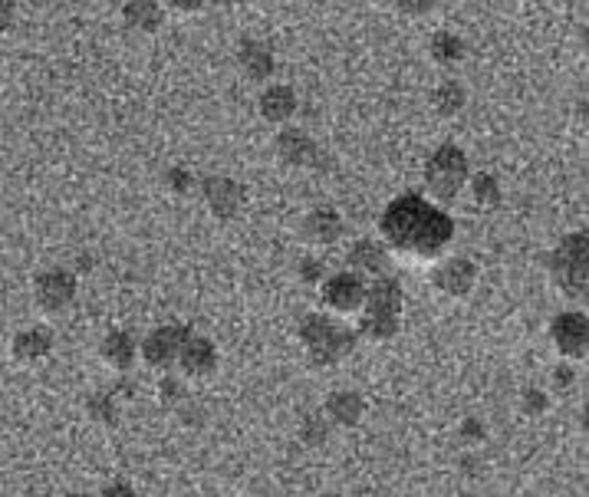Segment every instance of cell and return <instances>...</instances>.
Instances as JSON below:
<instances>
[{
    "label": "cell",
    "mask_w": 589,
    "mask_h": 497,
    "mask_svg": "<svg viewBox=\"0 0 589 497\" xmlns=\"http://www.w3.org/2000/svg\"><path fill=\"white\" fill-rule=\"evenodd\" d=\"M379 228L392 251L415 261H432L455 237V221L422 195H399L385 205Z\"/></svg>",
    "instance_id": "cell-1"
},
{
    "label": "cell",
    "mask_w": 589,
    "mask_h": 497,
    "mask_svg": "<svg viewBox=\"0 0 589 497\" xmlns=\"http://www.w3.org/2000/svg\"><path fill=\"white\" fill-rule=\"evenodd\" d=\"M402 323V287L399 280L379 277L372 290L366 293V316H362L359 330L369 340H392Z\"/></svg>",
    "instance_id": "cell-2"
},
{
    "label": "cell",
    "mask_w": 589,
    "mask_h": 497,
    "mask_svg": "<svg viewBox=\"0 0 589 497\" xmlns=\"http://www.w3.org/2000/svg\"><path fill=\"white\" fill-rule=\"evenodd\" d=\"M300 336H303V346L310 349L313 366L339 363V359L356 349V333L343 330V326L326 320V316H307V320L300 323Z\"/></svg>",
    "instance_id": "cell-3"
},
{
    "label": "cell",
    "mask_w": 589,
    "mask_h": 497,
    "mask_svg": "<svg viewBox=\"0 0 589 497\" xmlns=\"http://www.w3.org/2000/svg\"><path fill=\"white\" fill-rule=\"evenodd\" d=\"M586 257H589V244L586 234L576 231L550 254V274L557 280V287L570 297H586Z\"/></svg>",
    "instance_id": "cell-4"
},
{
    "label": "cell",
    "mask_w": 589,
    "mask_h": 497,
    "mask_svg": "<svg viewBox=\"0 0 589 497\" xmlns=\"http://www.w3.org/2000/svg\"><path fill=\"white\" fill-rule=\"evenodd\" d=\"M468 182V158L458 145H441L425 162V185L438 201H451Z\"/></svg>",
    "instance_id": "cell-5"
},
{
    "label": "cell",
    "mask_w": 589,
    "mask_h": 497,
    "mask_svg": "<svg viewBox=\"0 0 589 497\" xmlns=\"http://www.w3.org/2000/svg\"><path fill=\"white\" fill-rule=\"evenodd\" d=\"M550 336L553 343H557V349L563 356L570 359H583L586 356V343H589V323L583 313H560L557 320H553L550 326Z\"/></svg>",
    "instance_id": "cell-6"
},
{
    "label": "cell",
    "mask_w": 589,
    "mask_h": 497,
    "mask_svg": "<svg viewBox=\"0 0 589 497\" xmlns=\"http://www.w3.org/2000/svg\"><path fill=\"white\" fill-rule=\"evenodd\" d=\"M188 326H158V330L145 340L142 353H145V363L149 366H172L175 356L181 353V346L188 340Z\"/></svg>",
    "instance_id": "cell-7"
},
{
    "label": "cell",
    "mask_w": 589,
    "mask_h": 497,
    "mask_svg": "<svg viewBox=\"0 0 589 497\" xmlns=\"http://www.w3.org/2000/svg\"><path fill=\"white\" fill-rule=\"evenodd\" d=\"M277 149L293 165H303V168H323L326 165L323 149L310 139L307 132H300V129H283L277 135Z\"/></svg>",
    "instance_id": "cell-8"
},
{
    "label": "cell",
    "mask_w": 589,
    "mask_h": 497,
    "mask_svg": "<svg viewBox=\"0 0 589 497\" xmlns=\"http://www.w3.org/2000/svg\"><path fill=\"white\" fill-rule=\"evenodd\" d=\"M323 300L339 313H353L366 300V287L356 274H336L323 284Z\"/></svg>",
    "instance_id": "cell-9"
},
{
    "label": "cell",
    "mask_w": 589,
    "mask_h": 497,
    "mask_svg": "<svg viewBox=\"0 0 589 497\" xmlns=\"http://www.w3.org/2000/svg\"><path fill=\"white\" fill-rule=\"evenodd\" d=\"M73 297H76V280L66 270H50V274H43L37 280V300L43 310L60 313Z\"/></svg>",
    "instance_id": "cell-10"
},
{
    "label": "cell",
    "mask_w": 589,
    "mask_h": 497,
    "mask_svg": "<svg viewBox=\"0 0 589 497\" xmlns=\"http://www.w3.org/2000/svg\"><path fill=\"white\" fill-rule=\"evenodd\" d=\"M201 191H205V201L218 218H234L237 208H241V201H244L241 185L231 182V178H221V175L205 178V182H201Z\"/></svg>",
    "instance_id": "cell-11"
},
{
    "label": "cell",
    "mask_w": 589,
    "mask_h": 497,
    "mask_svg": "<svg viewBox=\"0 0 589 497\" xmlns=\"http://www.w3.org/2000/svg\"><path fill=\"white\" fill-rule=\"evenodd\" d=\"M178 363L188 376H208L214 363H218V353H214V343L205 336H188L178 353Z\"/></svg>",
    "instance_id": "cell-12"
},
{
    "label": "cell",
    "mask_w": 589,
    "mask_h": 497,
    "mask_svg": "<svg viewBox=\"0 0 589 497\" xmlns=\"http://www.w3.org/2000/svg\"><path fill=\"white\" fill-rule=\"evenodd\" d=\"M474 280H478V267L471 261H464V257H451V261L438 270V287L451 293V297H464V293H471Z\"/></svg>",
    "instance_id": "cell-13"
},
{
    "label": "cell",
    "mask_w": 589,
    "mask_h": 497,
    "mask_svg": "<svg viewBox=\"0 0 589 497\" xmlns=\"http://www.w3.org/2000/svg\"><path fill=\"white\" fill-rule=\"evenodd\" d=\"M260 112H264L267 122H287L297 112V96H293L290 86H270L260 96Z\"/></svg>",
    "instance_id": "cell-14"
},
{
    "label": "cell",
    "mask_w": 589,
    "mask_h": 497,
    "mask_svg": "<svg viewBox=\"0 0 589 497\" xmlns=\"http://www.w3.org/2000/svg\"><path fill=\"white\" fill-rule=\"evenodd\" d=\"M237 60H241V66L251 79H264L274 73V53H270L264 43H254V40L241 43V56H237Z\"/></svg>",
    "instance_id": "cell-15"
},
{
    "label": "cell",
    "mask_w": 589,
    "mask_h": 497,
    "mask_svg": "<svg viewBox=\"0 0 589 497\" xmlns=\"http://www.w3.org/2000/svg\"><path fill=\"white\" fill-rule=\"evenodd\" d=\"M339 234H343V218H339L336 211L320 208V211H313L307 218V237H310V241L333 244Z\"/></svg>",
    "instance_id": "cell-16"
},
{
    "label": "cell",
    "mask_w": 589,
    "mask_h": 497,
    "mask_svg": "<svg viewBox=\"0 0 589 497\" xmlns=\"http://www.w3.org/2000/svg\"><path fill=\"white\" fill-rule=\"evenodd\" d=\"M326 412L330 419L339 425H356L366 412V402L359 399V392H336L330 402H326Z\"/></svg>",
    "instance_id": "cell-17"
},
{
    "label": "cell",
    "mask_w": 589,
    "mask_h": 497,
    "mask_svg": "<svg viewBox=\"0 0 589 497\" xmlns=\"http://www.w3.org/2000/svg\"><path fill=\"white\" fill-rule=\"evenodd\" d=\"M53 346V333L50 330H30V333H20L17 343H14V356L30 363V359H40L43 353H50Z\"/></svg>",
    "instance_id": "cell-18"
},
{
    "label": "cell",
    "mask_w": 589,
    "mask_h": 497,
    "mask_svg": "<svg viewBox=\"0 0 589 497\" xmlns=\"http://www.w3.org/2000/svg\"><path fill=\"white\" fill-rule=\"evenodd\" d=\"M349 261L359 270H369V274H382L389 257H385V247L379 241H359L353 247V254H349Z\"/></svg>",
    "instance_id": "cell-19"
},
{
    "label": "cell",
    "mask_w": 589,
    "mask_h": 497,
    "mask_svg": "<svg viewBox=\"0 0 589 497\" xmlns=\"http://www.w3.org/2000/svg\"><path fill=\"white\" fill-rule=\"evenodd\" d=\"M103 356L109 359L116 369H129L135 359V343L129 333H109L103 340Z\"/></svg>",
    "instance_id": "cell-20"
},
{
    "label": "cell",
    "mask_w": 589,
    "mask_h": 497,
    "mask_svg": "<svg viewBox=\"0 0 589 497\" xmlns=\"http://www.w3.org/2000/svg\"><path fill=\"white\" fill-rule=\"evenodd\" d=\"M126 20L139 30H155L158 24H162V7L135 0V4H126Z\"/></svg>",
    "instance_id": "cell-21"
},
{
    "label": "cell",
    "mask_w": 589,
    "mask_h": 497,
    "mask_svg": "<svg viewBox=\"0 0 589 497\" xmlns=\"http://www.w3.org/2000/svg\"><path fill=\"white\" fill-rule=\"evenodd\" d=\"M432 53H435V60H441V63H458L464 56V40H458L455 33H435Z\"/></svg>",
    "instance_id": "cell-22"
},
{
    "label": "cell",
    "mask_w": 589,
    "mask_h": 497,
    "mask_svg": "<svg viewBox=\"0 0 589 497\" xmlns=\"http://www.w3.org/2000/svg\"><path fill=\"white\" fill-rule=\"evenodd\" d=\"M464 106V86L458 83H445V86H438V93H435V109L441 112V116H455V112Z\"/></svg>",
    "instance_id": "cell-23"
},
{
    "label": "cell",
    "mask_w": 589,
    "mask_h": 497,
    "mask_svg": "<svg viewBox=\"0 0 589 497\" xmlns=\"http://www.w3.org/2000/svg\"><path fill=\"white\" fill-rule=\"evenodd\" d=\"M471 191H474V198H478V205H484V208L501 205V188H497V178H491V175H474Z\"/></svg>",
    "instance_id": "cell-24"
},
{
    "label": "cell",
    "mask_w": 589,
    "mask_h": 497,
    "mask_svg": "<svg viewBox=\"0 0 589 497\" xmlns=\"http://www.w3.org/2000/svg\"><path fill=\"white\" fill-rule=\"evenodd\" d=\"M165 178H168V185H172L175 191H188L191 188V175L185 172V168H172Z\"/></svg>",
    "instance_id": "cell-25"
},
{
    "label": "cell",
    "mask_w": 589,
    "mask_h": 497,
    "mask_svg": "<svg viewBox=\"0 0 589 497\" xmlns=\"http://www.w3.org/2000/svg\"><path fill=\"white\" fill-rule=\"evenodd\" d=\"M540 409H547V395H540L537 389H530V392H527V412L534 415V412H540Z\"/></svg>",
    "instance_id": "cell-26"
},
{
    "label": "cell",
    "mask_w": 589,
    "mask_h": 497,
    "mask_svg": "<svg viewBox=\"0 0 589 497\" xmlns=\"http://www.w3.org/2000/svg\"><path fill=\"white\" fill-rule=\"evenodd\" d=\"M103 497H139V494H135L129 484H112V488L103 491Z\"/></svg>",
    "instance_id": "cell-27"
},
{
    "label": "cell",
    "mask_w": 589,
    "mask_h": 497,
    "mask_svg": "<svg viewBox=\"0 0 589 497\" xmlns=\"http://www.w3.org/2000/svg\"><path fill=\"white\" fill-rule=\"evenodd\" d=\"M10 20H14V4H7V0H0V30L10 27Z\"/></svg>",
    "instance_id": "cell-28"
},
{
    "label": "cell",
    "mask_w": 589,
    "mask_h": 497,
    "mask_svg": "<svg viewBox=\"0 0 589 497\" xmlns=\"http://www.w3.org/2000/svg\"><path fill=\"white\" fill-rule=\"evenodd\" d=\"M435 4H399V10L402 14H428Z\"/></svg>",
    "instance_id": "cell-29"
},
{
    "label": "cell",
    "mask_w": 589,
    "mask_h": 497,
    "mask_svg": "<svg viewBox=\"0 0 589 497\" xmlns=\"http://www.w3.org/2000/svg\"><path fill=\"white\" fill-rule=\"evenodd\" d=\"M165 399H181V386H178V382H172V379H165Z\"/></svg>",
    "instance_id": "cell-30"
},
{
    "label": "cell",
    "mask_w": 589,
    "mask_h": 497,
    "mask_svg": "<svg viewBox=\"0 0 589 497\" xmlns=\"http://www.w3.org/2000/svg\"><path fill=\"white\" fill-rule=\"evenodd\" d=\"M570 382H573V369L560 366V369H557V386H570Z\"/></svg>",
    "instance_id": "cell-31"
},
{
    "label": "cell",
    "mask_w": 589,
    "mask_h": 497,
    "mask_svg": "<svg viewBox=\"0 0 589 497\" xmlns=\"http://www.w3.org/2000/svg\"><path fill=\"white\" fill-rule=\"evenodd\" d=\"M300 274L307 277V280H316V277H320V264H303Z\"/></svg>",
    "instance_id": "cell-32"
},
{
    "label": "cell",
    "mask_w": 589,
    "mask_h": 497,
    "mask_svg": "<svg viewBox=\"0 0 589 497\" xmlns=\"http://www.w3.org/2000/svg\"><path fill=\"white\" fill-rule=\"evenodd\" d=\"M464 432H468V435H481V425L478 422H468V425H464Z\"/></svg>",
    "instance_id": "cell-33"
},
{
    "label": "cell",
    "mask_w": 589,
    "mask_h": 497,
    "mask_svg": "<svg viewBox=\"0 0 589 497\" xmlns=\"http://www.w3.org/2000/svg\"><path fill=\"white\" fill-rule=\"evenodd\" d=\"M70 497H93V494H70Z\"/></svg>",
    "instance_id": "cell-34"
}]
</instances>
